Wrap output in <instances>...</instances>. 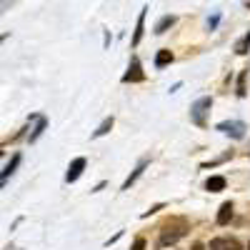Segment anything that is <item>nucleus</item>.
<instances>
[{"label":"nucleus","instance_id":"nucleus-1","mask_svg":"<svg viewBox=\"0 0 250 250\" xmlns=\"http://www.w3.org/2000/svg\"><path fill=\"white\" fill-rule=\"evenodd\" d=\"M190 230L185 218H168L160 225V245H175L180 238H185V233Z\"/></svg>","mask_w":250,"mask_h":250},{"label":"nucleus","instance_id":"nucleus-2","mask_svg":"<svg viewBox=\"0 0 250 250\" xmlns=\"http://www.w3.org/2000/svg\"><path fill=\"white\" fill-rule=\"evenodd\" d=\"M210 108H213V98H198L195 103H193V108H190V120L195 123V125H200V128H205L208 125V120H205V115L210 113Z\"/></svg>","mask_w":250,"mask_h":250},{"label":"nucleus","instance_id":"nucleus-3","mask_svg":"<svg viewBox=\"0 0 250 250\" xmlns=\"http://www.w3.org/2000/svg\"><path fill=\"white\" fill-rule=\"evenodd\" d=\"M145 80V73H143V65H140V60L133 58L130 60V65H128V73L123 75V83H143Z\"/></svg>","mask_w":250,"mask_h":250},{"label":"nucleus","instance_id":"nucleus-4","mask_svg":"<svg viewBox=\"0 0 250 250\" xmlns=\"http://www.w3.org/2000/svg\"><path fill=\"white\" fill-rule=\"evenodd\" d=\"M218 130H223V133H228V135H233V138H245V123H240V120H233V123H220L218 125Z\"/></svg>","mask_w":250,"mask_h":250},{"label":"nucleus","instance_id":"nucleus-5","mask_svg":"<svg viewBox=\"0 0 250 250\" xmlns=\"http://www.w3.org/2000/svg\"><path fill=\"white\" fill-rule=\"evenodd\" d=\"M85 165H88L85 158H75V160L68 165V175H65V180H68V183H75V180L83 175V170H85Z\"/></svg>","mask_w":250,"mask_h":250},{"label":"nucleus","instance_id":"nucleus-6","mask_svg":"<svg viewBox=\"0 0 250 250\" xmlns=\"http://www.w3.org/2000/svg\"><path fill=\"white\" fill-rule=\"evenodd\" d=\"M145 15H148V8H143L140 15H138V23H135V33H133V48H138L140 38H143V30H145Z\"/></svg>","mask_w":250,"mask_h":250},{"label":"nucleus","instance_id":"nucleus-7","mask_svg":"<svg viewBox=\"0 0 250 250\" xmlns=\"http://www.w3.org/2000/svg\"><path fill=\"white\" fill-rule=\"evenodd\" d=\"M175 20H178L175 15H163V18L158 20V23H155V28H153V30H155V35H163L168 28H173V25H175Z\"/></svg>","mask_w":250,"mask_h":250},{"label":"nucleus","instance_id":"nucleus-8","mask_svg":"<svg viewBox=\"0 0 250 250\" xmlns=\"http://www.w3.org/2000/svg\"><path fill=\"white\" fill-rule=\"evenodd\" d=\"M230 218H233V203H223L220 213H218V225H228Z\"/></svg>","mask_w":250,"mask_h":250},{"label":"nucleus","instance_id":"nucleus-9","mask_svg":"<svg viewBox=\"0 0 250 250\" xmlns=\"http://www.w3.org/2000/svg\"><path fill=\"white\" fill-rule=\"evenodd\" d=\"M145 165H148V160H140V163H138V168H135V170L130 173V178L125 180V183H123V190H130V185H133V183H135V180H138V178L143 175V170H145Z\"/></svg>","mask_w":250,"mask_h":250},{"label":"nucleus","instance_id":"nucleus-10","mask_svg":"<svg viewBox=\"0 0 250 250\" xmlns=\"http://www.w3.org/2000/svg\"><path fill=\"white\" fill-rule=\"evenodd\" d=\"M223 188H225V178H220V175L208 178V183H205V190H210V193H220Z\"/></svg>","mask_w":250,"mask_h":250},{"label":"nucleus","instance_id":"nucleus-11","mask_svg":"<svg viewBox=\"0 0 250 250\" xmlns=\"http://www.w3.org/2000/svg\"><path fill=\"white\" fill-rule=\"evenodd\" d=\"M45 128H48V120H45L43 115H40V118H38V125L33 128V133H30V138H28V140H30V143H35L40 135H43V130H45Z\"/></svg>","mask_w":250,"mask_h":250},{"label":"nucleus","instance_id":"nucleus-12","mask_svg":"<svg viewBox=\"0 0 250 250\" xmlns=\"http://www.w3.org/2000/svg\"><path fill=\"white\" fill-rule=\"evenodd\" d=\"M173 62V53L170 50H160L155 55V68H165V65H170Z\"/></svg>","mask_w":250,"mask_h":250},{"label":"nucleus","instance_id":"nucleus-13","mask_svg":"<svg viewBox=\"0 0 250 250\" xmlns=\"http://www.w3.org/2000/svg\"><path fill=\"white\" fill-rule=\"evenodd\" d=\"M113 123H115V120H113V115H110V118H105V120H103V123L98 125V130L93 133V138H103V135H105V133H110V128H113Z\"/></svg>","mask_w":250,"mask_h":250},{"label":"nucleus","instance_id":"nucleus-14","mask_svg":"<svg viewBox=\"0 0 250 250\" xmlns=\"http://www.w3.org/2000/svg\"><path fill=\"white\" fill-rule=\"evenodd\" d=\"M248 73L250 70H240V75H238V98H245L248 95V88H245V83H248Z\"/></svg>","mask_w":250,"mask_h":250},{"label":"nucleus","instance_id":"nucleus-15","mask_svg":"<svg viewBox=\"0 0 250 250\" xmlns=\"http://www.w3.org/2000/svg\"><path fill=\"white\" fill-rule=\"evenodd\" d=\"M248 50H250V33H245L238 43H235V53H238V55H245Z\"/></svg>","mask_w":250,"mask_h":250},{"label":"nucleus","instance_id":"nucleus-16","mask_svg":"<svg viewBox=\"0 0 250 250\" xmlns=\"http://www.w3.org/2000/svg\"><path fill=\"white\" fill-rule=\"evenodd\" d=\"M18 163H20V155H15L8 165H5V170H3V185L8 183V175H13L15 173V168H18Z\"/></svg>","mask_w":250,"mask_h":250},{"label":"nucleus","instance_id":"nucleus-17","mask_svg":"<svg viewBox=\"0 0 250 250\" xmlns=\"http://www.w3.org/2000/svg\"><path fill=\"white\" fill-rule=\"evenodd\" d=\"M223 248H225V250H243V245H240L235 238H225V240H223Z\"/></svg>","mask_w":250,"mask_h":250},{"label":"nucleus","instance_id":"nucleus-18","mask_svg":"<svg viewBox=\"0 0 250 250\" xmlns=\"http://www.w3.org/2000/svg\"><path fill=\"white\" fill-rule=\"evenodd\" d=\"M163 208H165L163 203H158V205H153V208H150V210H148V213H143V218H150L153 213H158V210H163Z\"/></svg>","mask_w":250,"mask_h":250},{"label":"nucleus","instance_id":"nucleus-19","mask_svg":"<svg viewBox=\"0 0 250 250\" xmlns=\"http://www.w3.org/2000/svg\"><path fill=\"white\" fill-rule=\"evenodd\" d=\"M130 250H145V238H135V243H133Z\"/></svg>","mask_w":250,"mask_h":250},{"label":"nucleus","instance_id":"nucleus-20","mask_svg":"<svg viewBox=\"0 0 250 250\" xmlns=\"http://www.w3.org/2000/svg\"><path fill=\"white\" fill-rule=\"evenodd\" d=\"M220 248H223V240H220V238H215V240L210 243V250H220Z\"/></svg>","mask_w":250,"mask_h":250},{"label":"nucleus","instance_id":"nucleus-21","mask_svg":"<svg viewBox=\"0 0 250 250\" xmlns=\"http://www.w3.org/2000/svg\"><path fill=\"white\" fill-rule=\"evenodd\" d=\"M218 23H220V15H213V18H210V23H208V25H210V28H215Z\"/></svg>","mask_w":250,"mask_h":250},{"label":"nucleus","instance_id":"nucleus-22","mask_svg":"<svg viewBox=\"0 0 250 250\" xmlns=\"http://www.w3.org/2000/svg\"><path fill=\"white\" fill-rule=\"evenodd\" d=\"M193 250H205V245H203V243H195V245H193Z\"/></svg>","mask_w":250,"mask_h":250},{"label":"nucleus","instance_id":"nucleus-23","mask_svg":"<svg viewBox=\"0 0 250 250\" xmlns=\"http://www.w3.org/2000/svg\"><path fill=\"white\" fill-rule=\"evenodd\" d=\"M248 8H250V3H248Z\"/></svg>","mask_w":250,"mask_h":250},{"label":"nucleus","instance_id":"nucleus-24","mask_svg":"<svg viewBox=\"0 0 250 250\" xmlns=\"http://www.w3.org/2000/svg\"><path fill=\"white\" fill-rule=\"evenodd\" d=\"M248 250H250V245H248Z\"/></svg>","mask_w":250,"mask_h":250}]
</instances>
